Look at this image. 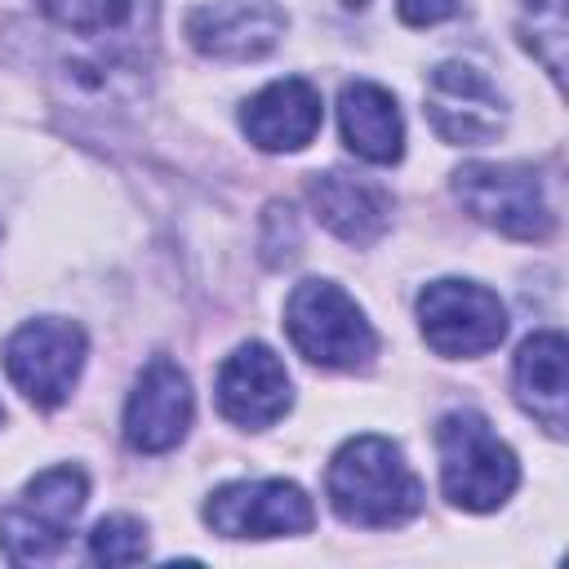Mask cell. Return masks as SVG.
I'll list each match as a JSON object with an SVG mask.
<instances>
[{"instance_id":"cell-10","label":"cell","mask_w":569,"mask_h":569,"mask_svg":"<svg viewBox=\"0 0 569 569\" xmlns=\"http://www.w3.org/2000/svg\"><path fill=\"white\" fill-rule=\"evenodd\" d=\"M213 396H218V413L227 422H236L244 431H262V427H271L276 418L289 413L293 382H289L280 356L267 342H240L222 360Z\"/></svg>"},{"instance_id":"cell-16","label":"cell","mask_w":569,"mask_h":569,"mask_svg":"<svg viewBox=\"0 0 569 569\" xmlns=\"http://www.w3.org/2000/svg\"><path fill=\"white\" fill-rule=\"evenodd\" d=\"M58 27L107 49L111 58L156 36V0H36Z\"/></svg>"},{"instance_id":"cell-7","label":"cell","mask_w":569,"mask_h":569,"mask_svg":"<svg viewBox=\"0 0 569 569\" xmlns=\"http://www.w3.org/2000/svg\"><path fill=\"white\" fill-rule=\"evenodd\" d=\"M84 351H89V342L76 320L40 316L9 333L4 373L36 409H58L84 369Z\"/></svg>"},{"instance_id":"cell-14","label":"cell","mask_w":569,"mask_h":569,"mask_svg":"<svg viewBox=\"0 0 569 569\" xmlns=\"http://www.w3.org/2000/svg\"><path fill=\"white\" fill-rule=\"evenodd\" d=\"M316 218L347 244H373L391 227V196L373 178L347 173V169H325L307 187Z\"/></svg>"},{"instance_id":"cell-5","label":"cell","mask_w":569,"mask_h":569,"mask_svg":"<svg viewBox=\"0 0 569 569\" xmlns=\"http://www.w3.org/2000/svg\"><path fill=\"white\" fill-rule=\"evenodd\" d=\"M453 196L476 222L511 240H547L556 231V209L533 164L471 160L453 173Z\"/></svg>"},{"instance_id":"cell-9","label":"cell","mask_w":569,"mask_h":569,"mask_svg":"<svg viewBox=\"0 0 569 569\" xmlns=\"http://www.w3.org/2000/svg\"><path fill=\"white\" fill-rule=\"evenodd\" d=\"M427 120L453 147H485L507 124V102L471 62H440L427 80Z\"/></svg>"},{"instance_id":"cell-12","label":"cell","mask_w":569,"mask_h":569,"mask_svg":"<svg viewBox=\"0 0 569 569\" xmlns=\"http://www.w3.org/2000/svg\"><path fill=\"white\" fill-rule=\"evenodd\" d=\"M284 36V13L271 0H213L187 13V40L204 58H262Z\"/></svg>"},{"instance_id":"cell-20","label":"cell","mask_w":569,"mask_h":569,"mask_svg":"<svg viewBox=\"0 0 569 569\" xmlns=\"http://www.w3.org/2000/svg\"><path fill=\"white\" fill-rule=\"evenodd\" d=\"M396 9L409 27H436V22L453 18L462 9V0H396Z\"/></svg>"},{"instance_id":"cell-18","label":"cell","mask_w":569,"mask_h":569,"mask_svg":"<svg viewBox=\"0 0 569 569\" xmlns=\"http://www.w3.org/2000/svg\"><path fill=\"white\" fill-rule=\"evenodd\" d=\"M520 44L547 67V76L560 84L565 80V44H569V22H565V0H525L520 13Z\"/></svg>"},{"instance_id":"cell-17","label":"cell","mask_w":569,"mask_h":569,"mask_svg":"<svg viewBox=\"0 0 569 569\" xmlns=\"http://www.w3.org/2000/svg\"><path fill=\"white\" fill-rule=\"evenodd\" d=\"M338 124H342V142L369 160V164H396L405 156V120L396 98L373 84V80H356L342 89L338 98Z\"/></svg>"},{"instance_id":"cell-13","label":"cell","mask_w":569,"mask_h":569,"mask_svg":"<svg viewBox=\"0 0 569 569\" xmlns=\"http://www.w3.org/2000/svg\"><path fill=\"white\" fill-rule=\"evenodd\" d=\"M320 89L302 76L271 80L240 111V129L258 151H302L320 133Z\"/></svg>"},{"instance_id":"cell-6","label":"cell","mask_w":569,"mask_h":569,"mask_svg":"<svg viewBox=\"0 0 569 569\" xmlns=\"http://www.w3.org/2000/svg\"><path fill=\"white\" fill-rule=\"evenodd\" d=\"M418 329L436 356L471 360L507 338V307L493 289L445 276L418 293Z\"/></svg>"},{"instance_id":"cell-4","label":"cell","mask_w":569,"mask_h":569,"mask_svg":"<svg viewBox=\"0 0 569 569\" xmlns=\"http://www.w3.org/2000/svg\"><path fill=\"white\" fill-rule=\"evenodd\" d=\"M89 480L80 467H49L40 471L13 507L0 511V551L13 565H44L53 560L67 538L76 516L84 511Z\"/></svg>"},{"instance_id":"cell-8","label":"cell","mask_w":569,"mask_h":569,"mask_svg":"<svg viewBox=\"0 0 569 569\" xmlns=\"http://www.w3.org/2000/svg\"><path fill=\"white\" fill-rule=\"evenodd\" d=\"M204 525L222 538H293L316 525V507L293 480H231L209 493Z\"/></svg>"},{"instance_id":"cell-21","label":"cell","mask_w":569,"mask_h":569,"mask_svg":"<svg viewBox=\"0 0 569 569\" xmlns=\"http://www.w3.org/2000/svg\"><path fill=\"white\" fill-rule=\"evenodd\" d=\"M0 418H4V413H0Z\"/></svg>"},{"instance_id":"cell-11","label":"cell","mask_w":569,"mask_h":569,"mask_svg":"<svg viewBox=\"0 0 569 569\" xmlns=\"http://www.w3.org/2000/svg\"><path fill=\"white\" fill-rule=\"evenodd\" d=\"M191 427V382L187 373L169 360L156 356L138 373L129 405H124V440L138 453H164L173 449Z\"/></svg>"},{"instance_id":"cell-15","label":"cell","mask_w":569,"mask_h":569,"mask_svg":"<svg viewBox=\"0 0 569 569\" xmlns=\"http://www.w3.org/2000/svg\"><path fill=\"white\" fill-rule=\"evenodd\" d=\"M516 400L538 427H547V436H556V440L565 436V422H569V347L556 329L520 342Z\"/></svg>"},{"instance_id":"cell-1","label":"cell","mask_w":569,"mask_h":569,"mask_svg":"<svg viewBox=\"0 0 569 569\" xmlns=\"http://www.w3.org/2000/svg\"><path fill=\"white\" fill-rule=\"evenodd\" d=\"M329 507L360 529H391L422 511V480L387 436L347 440L325 471Z\"/></svg>"},{"instance_id":"cell-3","label":"cell","mask_w":569,"mask_h":569,"mask_svg":"<svg viewBox=\"0 0 569 569\" xmlns=\"http://www.w3.org/2000/svg\"><path fill=\"white\" fill-rule=\"evenodd\" d=\"M289 342L320 369H365L378 356V333L356 298L333 280H302L284 302Z\"/></svg>"},{"instance_id":"cell-2","label":"cell","mask_w":569,"mask_h":569,"mask_svg":"<svg viewBox=\"0 0 569 569\" xmlns=\"http://www.w3.org/2000/svg\"><path fill=\"white\" fill-rule=\"evenodd\" d=\"M440 449V485L445 498L462 511H493L520 485V462L507 440L476 409H453L436 427Z\"/></svg>"},{"instance_id":"cell-19","label":"cell","mask_w":569,"mask_h":569,"mask_svg":"<svg viewBox=\"0 0 569 569\" xmlns=\"http://www.w3.org/2000/svg\"><path fill=\"white\" fill-rule=\"evenodd\" d=\"M89 556L98 565H138L147 560V525L133 516H102L89 533Z\"/></svg>"}]
</instances>
